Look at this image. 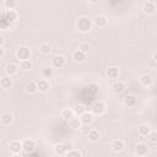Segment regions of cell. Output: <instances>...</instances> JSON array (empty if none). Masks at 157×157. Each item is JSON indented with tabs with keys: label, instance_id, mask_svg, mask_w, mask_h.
I'll return each mask as SVG.
<instances>
[{
	"label": "cell",
	"instance_id": "obj_36",
	"mask_svg": "<svg viewBox=\"0 0 157 157\" xmlns=\"http://www.w3.org/2000/svg\"><path fill=\"white\" fill-rule=\"evenodd\" d=\"M4 54H5V49H4V47H1V48H0V58H1V59L4 58Z\"/></svg>",
	"mask_w": 157,
	"mask_h": 157
},
{
	"label": "cell",
	"instance_id": "obj_38",
	"mask_svg": "<svg viewBox=\"0 0 157 157\" xmlns=\"http://www.w3.org/2000/svg\"><path fill=\"white\" fill-rule=\"evenodd\" d=\"M88 1H90L91 4H97V2H98V0H88Z\"/></svg>",
	"mask_w": 157,
	"mask_h": 157
},
{
	"label": "cell",
	"instance_id": "obj_34",
	"mask_svg": "<svg viewBox=\"0 0 157 157\" xmlns=\"http://www.w3.org/2000/svg\"><path fill=\"white\" fill-rule=\"evenodd\" d=\"M78 49L82 50L83 53H87V52L90 50V44H88V43H81V44L78 45Z\"/></svg>",
	"mask_w": 157,
	"mask_h": 157
},
{
	"label": "cell",
	"instance_id": "obj_29",
	"mask_svg": "<svg viewBox=\"0 0 157 157\" xmlns=\"http://www.w3.org/2000/svg\"><path fill=\"white\" fill-rule=\"evenodd\" d=\"M113 90H114V92L115 93H121L124 90H125V85L123 83V82H115L114 85H113Z\"/></svg>",
	"mask_w": 157,
	"mask_h": 157
},
{
	"label": "cell",
	"instance_id": "obj_7",
	"mask_svg": "<svg viewBox=\"0 0 157 157\" xmlns=\"http://www.w3.org/2000/svg\"><path fill=\"white\" fill-rule=\"evenodd\" d=\"M0 86L2 90H9L12 87V78L11 76H2L1 80H0Z\"/></svg>",
	"mask_w": 157,
	"mask_h": 157
},
{
	"label": "cell",
	"instance_id": "obj_5",
	"mask_svg": "<svg viewBox=\"0 0 157 157\" xmlns=\"http://www.w3.org/2000/svg\"><path fill=\"white\" fill-rule=\"evenodd\" d=\"M52 65H53V67H55V69H61V67L65 65V58H64L63 55H60V54L54 55L53 59H52Z\"/></svg>",
	"mask_w": 157,
	"mask_h": 157
},
{
	"label": "cell",
	"instance_id": "obj_23",
	"mask_svg": "<svg viewBox=\"0 0 157 157\" xmlns=\"http://www.w3.org/2000/svg\"><path fill=\"white\" fill-rule=\"evenodd\" d=\"M52 52V47L48 44V43H42L39 45V53L43 54V55H49Z\"/></svg>",
	"mask_w": 157,
	"mask_h": 157
},
{
	"label": "cell",
	"instance_id": "obj_3",
	"mask_svg": "<svg viewBox=\"0 0 157 157\" xmlns=\"http://www.w3.org/2000/svg\"><path fill=\"white\" fill-rule=\"evenodd\" d=\"M91 110H92V113L96 114V115H102V114H104V112H105V104H104L103 102H101V101L94 102V103L92 104V107H91Z\"/></svg>",
	"mask_w": 157,
	"mask_h": 157
},
{
	"label": "cell",
	"instance_id": "obj_31",
	"mask_svg": "<svg viewBox=\"0 0 157 157\" xmlns=\"http://www.w3.org/2000/svg\"><path fill=\"white\" fill-rule=\"evenodd\" d=\"M4 6L6 7V10H13L15 6H16V1L15 0H5Z\"/></svg>",
	"mask_w": 157,
	"mask_h": 157
},
{
	"label": "cell",
	"instance_id": "obj_14",
	"mask_svg": "<svg viewBox=\"0 0 157 157\" xmlns=\"http://www.w3.org/2000/svg\"><path fill=\"white\" fill-rule=\"evenodd\" d=\"M147 152H148L147 145H145V144H137L135 146V153L137 156H145V155H147Z\"/></svg>",
	"mask_w": 157,
	"mask_h": 157
},
{
	"label": "cell",
	"instance_id": "obj_13",
	"mask_svg": "<svg viewBox=\"0 0 157 157\" xmlns=\"http://www.w3.org/2000/svg\"><path fill=\"white\" fill-rule=\"evenodd\" d=\"M69 148H70V145H66V144H58L54 147L56 155H66Z\"/></svg>",
	"mask_w": 157,
	"mask_h": 157
},
{
	"label": "cell",
	"instance_id": "obj_32",
	"mask_svg": "<svg viewBox=\"0 0 157 157\" xmlns=\"http://www.w3.org/2000/svg\"><path fill=\"white\" fill-rule=\"evenodd\" d=\"M66 156L67 157H81L82 156V152L78 151V150H70L66 152Z\"/></svg>",
	"mask_w": 157,
	"mask_h": 157
},
{
	"label": "cell",
	"instance_id": "obj_1",
	"mask_svg": "<svg viewBox=\"0 0 157 157\" xmlns=\"http://www.w3.org/2000/svg\"><path fill=\"white\" fill-rule=\"evenodd\" d=\"M91 27H92V21H91L88 17H86V16H82V17H80V18L76 21V28H77L78 32H81V33L88 32V31L91 29Z\"/></svg>",
	"mask_w": 157,
	"mask_h": 157
},
{
	"label": "cell",
	"instance_id": "obj_6",
	"mask_svg": "<svg viewBox=\"0 0 157 157\" xmlns=\"http://www.w3.org/2000/svg\"><path fill=\"white\" fill-rule=\"evenodd\" d=\"M22 145H23V151L26 153H32L36 148V142L32 140V139H26L22 141Z\"/></svg>",
	"mask_w": 157,
	"mask_h": 157
},
{
	"label": "cell",
	"instance_id": "obj_33",
	"mask_svg": "<svg viewBox=\"0 0 157 157\" xmlns=\"http://www.w3.org/2000/svg\"><path fill=\"white\" fill-rule=\"evenodd\" d=\"M74 112H75L76 114H80V115H81V114H82V113H85L86 110H85V107H83L82 104H78V105H76V107H75Z\"/></svg>",
	"mask_w": 157,
	"mask_h": 157
},
{
	"label": "cell",
	"instance_id": "obj_24",
	"mask_svg": "<svg viewBox=\"0 0 157 157\" xmlns=\"http://www.w3.org/2000/svg\"><path fill=\"white\" fill-rule=\"evenodd\" d=\"M0 120H1V124H2V125H10V124L12 123L13 118H12L11 114H9V113H4V114L1 115V118H0Z\"/></svg>",
	"mask_w": 157,
	"mask_h": 157
},
{
	"label": "cell",
	"instance_id": "obj_28",
	"mask_svg": "<svg viewBox=\"0 0 157 157\" xmlns=\"http://www.w3.org/2000/svg\"><path fill=\"white\" fill-rule=\"evenodd\" d=\"M53 75H54V71H53L52 67H44V69L42 70V76H43V78H50Z\"/></svg>",
	"mask_w": 157,
	"mask_h": 157
},
{
	"label": "cell",
	"instance_id": "obj_22",
	"mask_svg": "<svg viewBox=\"0 0 157 157\" xmlns=\"http://www.w3.org/2000/svg\"><path fill=\"white\" fill-rule=\"evenodd\" d=\"M69 125H70V128H72V129H80L81 125H82V121H81L80 118H74V117H72V118L69 120Z\"/></svg>",
	"mask_w": 157,
	"mask_h": 157
},
{
	"label": "cell",
	"instance_id": "obj_27",
	"mask_svg": "<svg viewBox=\"0 0 157 157\" xmlns=\"http://www.w3.org/2000/svg\"><path fill=\"white\" fill-rule=\"evenodd\" d=\"M26 91L28 92V93H36L37 91H38V86H37V83L36 82H29V83H27L26 85Z\"/></svg>",
	"mask_w": 157,
	"mask_h": 157
},
{
	"label": "cell",
	"instance_id": "obj_30",
	"mask_svg": "<svg viewBox=\"0 0 157 157\" xmlns=\"http://www.w3.org/2000/svg\"><path fill=\"white\" fill-rule=\"evenodd\" d=\"M21 69L23 70H31L32 69V63L29 59H26V60H21V64H20Z\"/></svg>",
	"mask_w": 157,
	"mask_h": 157
},
{
	"label": "cell",
	"instance_id": "obj_25",
	"mask_svg": "<svg viewBox=\"0 0 157 157\" xmlns=\"http://www.w3.org/2000/svg\"><path fill=\"white\" fill-rule=\"evenodd\" d=\"M140 82H141V85L142 86H145V87H148L151 83H152V77L150 76V75H142L141 77H140Z\"/></svg>",
	"mask_w": 157,
	"mask_h": 157
},
{
	"label": "cell",
	"instance_id": "obj_11",
	"mask_svg": "<svg viewBox=\"0 0 157 157\" xmlns=\"http://www.w3.org/2000/svg\"><path fill=\"white\" fill-rule=\"evenodd\" d=\"M2 16L6 18V21H7L9 23L15 22V21H16V18H17V13H16L13 10H6V11L4 12V15H2Z\"/></svg>",
	"mask_w": 157,
	"mask_h": 157
},
{
	"label": "cell",
	"instance_id": "obj_16",
	"mask_svg": "<svg viewBox=\"0 0 157 157\" xmlns=\"http://www.w3.org/2000/svg\"><path fill=\"white\" fill-rule=\"evenodd\" d=\"M72 59H74L76 63H82V61L86 59V53H83L82 50L77 49V50L74 52V54H72Z\"/></svg>",
	"mask_w": 157,
	"mask_h": 157
},
{
	"label": "cell",
	"instance_id": "obj_19",
	"mask_svg": "<svg viewBox=\"0 0 157 157\" xmlns=\"http://www.w3.org/2000/svg\"><path fill=\"white\" fill-rule=\"evenodd\" d=\"M142 10H144V12H145V13H153V12H155V10H156V6H155V4H153V2L147 1V2H145V4H144Z\"/></svg>",
	"mask_w": 157,
	"mask_h": 157
},
{
	"label": "cell",
	"instance_id": "obj_26",
	"mask_svg": "<svg viewBox=\"0 0 157 157\" xmlns=\"http://www.w3.org/2000/svg\"><path fill=\"white\" fill-rule=\"evenodd\" d=\"M151 132V129L147 124H142L139 126V134L142 135V136H148V134Z\"/></svg>",
	"mask_w": 157,
	"mask_h": 157
},
{
	"label": "cell",
	"instance_id": "obj_15",
	"mask_svg": "<svg viewBox=\"0 0 157 157\" xmlns=\"http://www.w3.org/2000/svg\"><path fill=\"white\" fill-rule=\"evenodd\" d=\"M137 103V98L134 94H128L124 97V104L128 107H135Z\"/></svg>",
	"mask_w": 157,
	"mask_h": 157
},
{
	"label": "cell",
	"instance_id": "obj_35",
	"mask_svg": "<svg viewBox=\"0 0 157 157\" xmlns=\"http://www.w3.org/2000/svg\"><path fill=\"white\" fill-rule=\"evenodd\" d=\"M148 139H150V141L151 142H157V131H151L150 134H148Z\"/></svg>",
	"mask_w": 157,
	"mask_h": 157
},
{
	"label": "cell",
	"instance_id": "obj_37",
	"mask_svg": "<svg viewBox=\"0 0 157 157\" xmlns=\"http://www.w3.org/2000/svg\"><path fill=\"white\" fill-rule=\"evenodd\" d=\"M152 59H153V61H155V63H157V52H155V53H153Z\"/></svg>",
	"mask_w": 157,
	"mask_h": 157
},
{
	"label": "cell",
	"instance_id": "obj_8",
	"mask_svg": "<svg viewBox=\"0 0 157 157\" xmlns=\"http://www.w3.org/2000/svg\"><path fill=\"white\" fill-rule=\"evenodd\" d=\"M80 117H81L80 119H81L82 124H85V125H88V124H91V123L93 121V119H94V115H93V113H90V112H85V113H82Z\"/></svg>",
	"mask_w": 157,
	"mask_h": 157
},
{
	"label": "cell",
	"instance_id": "obj_10",
	"mask_svg": "<svg viewBox=\"0 0 157 157\" xmlns=\"http://www.w3.org/2000/svg\"><path fill=\"white\" fill-rule=\"evenodd\" d=\"M110 147H112V151H113V152H117V153H118V152H120V151L124 150L125 145H124V142H123L121 140H114V141L112 142Z\"/></svg>",
	"mask_w": 157,
	"mask_h": 157
},
{
	"label": "cell",
	"instance_id": "obj_18",
	"mask_svg": "<svg viewBox=\"0 0 157 157\" xmlns=\"http://www.w3.org/2000/svg\"><path fill=\"white\" fill-rule=\"evenodd\" d=\"M99 139H101V132H99L98 130L92 129V130L88 132V140H90V141L96 142V141H98Z\"/></svg>",
	"mask_w": 157,
	"mask_h": 157
},
{
	"label": "cell",
	"instance_id": "obj_4",
	"mask_svg": "<svg viewBox=\"0 0 157 157\" xmlns=\"http://www.w3.org/2000/svg\"><path fill=\"white\" fill-rule=\"evenodd\" d=\"M9 148H10V152H11L12 155L16 156L17 153H20V152L23 150L22 141H18V140H13V141H11L10 145H9Z\"/></svg>",
	"mask_w": 157,
	"mask_h": 157
},
{
	"label": "cell",
	"instance_id": "obj_2",
	"mask_svg": "<svg viewBox=\"0 0 157 157\" xmlns=\"http://www.w3.org/2000/svg\"><path fill=\"white\" fill-rule=\"evenodd\" d=\"M29 55H31V49L28 47H26V45H22L16 50V56H17L18 60L29 59Z\"/></svg>",
	"mask_w": 157,
	"mask_h": 157
},
{
	"label": "cell",
	"instance_id": "obj_9",
	"mask_svg": "<svg viewBox=\"0 0 157 157\" xmlns=\"http://www.w3.org/2000/svg\"><path fill=\"white\" fill-rule=\"evenodd\" d=\"M37 86H38V91L39 92H47L49 88H50V83L47 78H42L37 82Z\"/></svg>",
	"mask_w": 157,
	"mask_h": 157
},
{
	"label": "cell",
	"instance_id": "obj_17",
	"mask_svg": "<svg viewBox=\"0 0 157 157\" xmlns=\"http://www.w3.org/2000/svg\"><path fill=\"white\" fill-rule=\"evenodd\" d=\"M107 18L104 17V16H97L96 18H94V21H93V23H94V26H97V27H99V28H102V27H105L107 26Z\"/></svg>",
	"mask_w": 157,
	"mask_h": 157
},
{
	"label": "cell",
	"instance_id": "obj_12",
	"mask_svg": "<svg viewBox=\"0 0 157 157\" xmlns=\"http://www.w3.org/2000/svg\"><path fill=\"white\" fill-rule=\"evenodd\" d=\"M105 75H107V77H108V78L114 80V78H117V77H118V75H119V69H118V67H115V66H110V67H108V69H107Z\"/></svg>",
	"mask_w": 157,
	"mask_h": 157
},
{
	"label": "cell",
	"instance_id": "obj_39",
	"mask_svg": "<svg viewBox=\"0 0 157 157\" xmlns=\"http://www.w3.org/2000/svg\"><path fill=\"white\" fill-rule=\"evenodd\" d=\"M0 44H1V45L4 44V38H0Z\"/></svg>",
	"mask_w": 157,
	"mask_h": 157
},
{
	"label": "cell",
	"instance_id": "obj_20",
	"mask_svg": "<svg viewBox=\"0 0 157 157\" xmlns=\"http://www.w3.org/2000/svg\"><path fill=\"white\" fill-rule=\"evenodd\" d=\"M5 71H6V75L12 76V75L17 74V71H18V66H17L16 64H12V63H11V64H9V65L6 66Z\"/></svg>",
	"mask_w": 157,
	"mask_h": 157
},
{
	"label": "cell",
	"instance_id": "obj_21",
	"mask_svg": "<svg viewBox=\"0 0 157 157\" xmlns=\"http://www.w3.org/2000/svg\"><path fill=\"white\" fill-rule=\"evenodd\" d=\"M74 113L75 112L72 109H70V108H63V110H61V118L65 119V120H70L74 117Z\"/></svg>",
	"mask_w": 157,
	"mask_h": 157
}]
</instances>
